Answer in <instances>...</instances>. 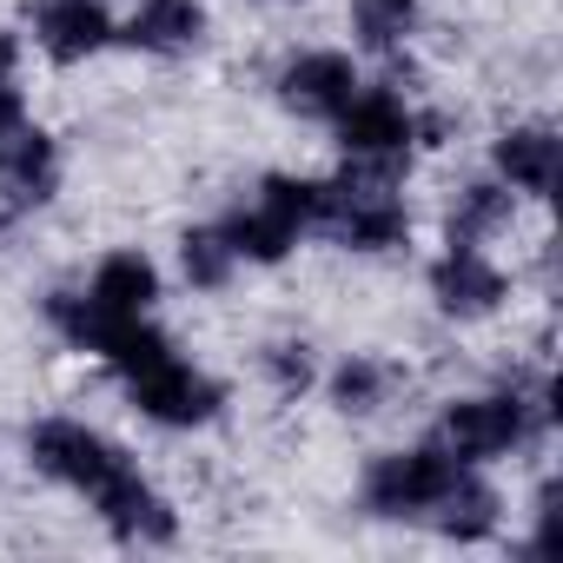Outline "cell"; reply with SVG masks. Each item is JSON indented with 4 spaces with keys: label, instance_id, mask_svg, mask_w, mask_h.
I'll return each instance as SVG.
<instances>
[{
    "label": "cell",
    "instance_id": "1",
    "mask_svg": "<svg viewBox=\"0 0 563 563\" xmlns=\"http://www.w3.org/2000/svg\"><path fill=\"white\" fill-rule=\"evenodd\" d=\"M556 424V405H550V378H504L490 391H471V398H451L438 411V444L457 457V464H504V457H523L550 438Z\"/></svg>",
    "mask_w": 563,
    "mask_h": 563
},
{
    "label": "cell",
    "instance_id": "2",
    "mask_svg": "<svg viewBox=\"0 0 563 563\" xmlns=\"http://www.w3.org/2000/svg\"><path fill=\"white\" fill-rule=\"evenodd\" d=\"M405 173L411 166H372V159H345L332 179H319V232L339 252L358 258H385L411 245V199H405Z\"/></svg>",
    "mask_w": 563,
    "mask_h": 563
},
{
    "label": "cell",
    "instance_id": "3",
    "mask_svg": "<svg viewBox=\"0 0 563 563\" xmlns=\"http://www.w3.org/2000/svg\"><path fill=\"white\" fill-rule=\"evenodd\" d=\"M319 179L312 173H265L225 219V245L239 252V265H286L312 232H319Z\"/></svg>",
    "mask_w": 563,
    "mask_h": 563
},
{
    "label": "cell",
    "instance_id": "4",
    "mask_svg": "<svg viewBox=\"0 0 563 563\" xmlns=\"http://www.w3.org/2000/svg\"><path fill=\"white\" fill-rule=\"evenodd\" d=\"M457 471H464V464H457L438 438L398 444V451H378V457L358 471V504H365V517H378V523H424L431 504L457 484Z\"/></svg>",
    "mask_w": 563,
    "mask_h": 563
},
{
    "label": "cell",
    "instance_id": "5",
    "mask_svg": "<svg viewBox=\"0 0 563 563\" xmlns=\"http://www.w3.org/2000/svg\"><path fill=\"white\" fill-rule=\"evenodd\" d=\"M27 464L47 477V484H60V490H74V497H100L120 471H133L140 457L120 444V438H107L100 424H87V418H34L27 424Z\"/></svg>",
    "mask_w": 563,
    "mask_h": 563
},
{
    "label": "cell",
    "instance_id": "6",
    "mask_svg": "<svg viewBox=\"0 0 563 563\" xmlns=\"http://www.w3.org/2000/svg\"><path fill=\"white\" fill-rule=\"evenodd\" d=\"M120 385H126V405L159 431H206L225 418V385L206 365H192L186 352H166V358L126 372Z\"/></svg>",
    "mask_w": 563,
    "mask_h": 563
},
{
    "label": "cell",
    "instance_id": "7",
    "mask_svg": "<svg viewBox=\"0 0 563 563\" xmlns=\"http://www.w3.org/2000/svg\"><path fill=\"white\" fill-rule=\"evenodd\" d=\"M332 140H339L345 159L411 166V153H418V107L398 93V80H358V93L332 120Z\"/></svg>",
    "mask_w": 563,
    "mask_h": 563
},
{
    "label": "cell",
    "instance_id": "8",
    "mask_svg": "<svg viewBox=\"0 0 563 563\" xmlns=\"http://www.w3.org/2000/svg\"><path fill=\"white\" fill-rule=\"evenodd\" d=\"M424 292H431V306H438L451 325H477V319H497V312H504L510 272L490 258V245H457V239H444V252L424 265Z\"/></svg>",
    "mask_w": 563,
    "mask_h": 563
},
{
    "label": "cell",
    "instance_id": "9",
    "mask_svg": "<svg viewBox=\"0 0 563 563\" xmlns=\"http://www.w3.org/2000/svg\"><path fill=\"white\" fill-rule=\"evenodd\" d=\"M358 60L345 47H299L272 67V100L286 107L292 120H312V126H332L345 113V100L358 93Z\"/></svg>",
    "mask_w": 563,
    "mask_h": 563
},
{
    "label": "cell",
    "instance_id": "10",
    "mask_svg": "<svg viewBox=\"0 0 563 563\" xmlns=\"http://www.w3.org/2000/svg\"><path fill=\"white\" fill-rule=\"evenodd\" d=\"M93 504V517H100V530L113 537V543H126V550H166L173 537H179V510H173V497L133 464V471H120L100 497H87Z\"/></svg>",
    "mask_w": 563,
    "mask_h": 563
},
{
    "label": "cell",
    "instance_id": "11",
    "mask_svg": "<svg viewBox=\"0 0 563 563\" xmlns=\"http://www.w3.org/2000/svg\"><path fill=\"white\" fill-rule=\"evenodd\" d=\"M67 179V159H60V140L34 120H21L14 133H0V212L8 219H27L41 206H54Z\"/></svg>",
    "mask_w": 563,
    "mask_h": 563
},
{
    "label": "cell",
    "instance_id": "12",
    "mask_svg": "<svg viewBox=\"0 0 563 563\" xmlns=\"http://www.w3.org/2000/svg\"><path fill=\"white\" fill-rule=\"evenodd\" d=\"M120 41L107 0H34V47L54 67H87Z\"/></svg>",
    "mask_w": 563,
    "mask_h": 563
},
{
    "label": "cell",
    "instance_id": "13",
    "mask_svg": "<svg viewBox=\"0 0 563 563\" xmlns=\"http://www.w3.org/2000/svg\"><path fill=\"white\" fill-rule=\"evenodd\" d=\"M556 166H563V140L550 120H517L490 140V173L517 192V199H550L556 192Z\"/></svg>",
    "mask_w": 563,
    "mask_h": 563
},
{
    "label": "cell",
    "instance_id": "14",
    "mask_svg": "<svg viewBox=\"0 0 563 563\" xmlns=\"http://www.w3.org/2000/svg\"><path fill=\"white\" fill-rule=\"evenodd\" d=\"M206 34H212L206 0H133V14L120 21V41L153 60H186L206 47Z\"/></svg>",
    "mask_w": 563,
    "mask_h": 563
},
{
    "label": "cell",
    "instance_id": "15",
    "mask_svg": "<svg viewBox=\"0 0 563 563\" xmlns=\"http://www.w3.org/2000/svg\"><path fill=\"white\" fill-rule=\"evenodd\" d=\"M444 543H457V550H477V543H490L497 530H504V490L477 471V464H464L457 471V484L431 504V517H424Z\"/></svg>",
    "mask_w": 563,
    "mask_h": 563
},
{
    "label": "cell",
    "instance_id": "16",
    "mask_svg": "<svg viewBox=\"0 0 563 563\" xmlns=\"http://www.w3.org/2000/svg\"><path fill=\"white\" fill-rule=\"evenodd\" d=\"M100 312H120V319H146L159 299H166V272L140 252V245H120L107 252L93 272H87V286H80Z\"/></svg>",
    "mask_w": 563,
    "mask_h": 563
},
{
    "label": "cell",
    "instance_id": "17",
    "mask_svg": "<svg viewBox=\"0 0 563 563\" xmlns=\"http://www.w3.org/2000/svg\"><path fill=\"white\" fill-rule=\"evenodd\" d=\"M319 385H325V398H332V411L339 418H378L391 398H398V385H405V372L385 358V352H345L332 372H319Z\"/></svg>",
    "mask_w": 563,
    "mask_h": 563
},
{
    "label": "cell",
    "instance_id": "18",
    "mask_svg": "<svg viewBox=\"0 0 563 563\" xmlns=\"http://www.w3.org/2000/svg\"><path fill=\"white\" fill-rule=\"evenodd\" d=\"M510 219H517V192H510L497 173H477V179L451 186V206H444V239H457V245H490Z\"/></svg>",
    "mask_w": 563,
    "mask_h": 563
},
{
    "label": "cell",
    "instance_id": "19",
    "mask_svg": "<svg viewBox=\"0 0 563 563\" xmlns=\"http://www.w3.org/2000/svg\"><path fill=\"white\" fill-rule=\"evenodd\" d=\"M424 27V0H352V47L398 60Z\"/></svg>",
    "mask_w": 563,
    "mask_h": 563
},
{
    "label": "cell",
    "instance_id": "20",
    "mask_svg": "<svg viewBox=\"0 0 563 563\" xmlns=\"http://www.w3.org/2000/svg\"><path fill=\"white\" fill-rule=\"evenodd\" d=\"M179 278H186L192 292H225L232 278H239V252L225 245L219 219H212V225H186V232H179Z\"/></svg>",
    "mask_w": 563,
    "mask_h": 563
},
{
    "label": "cell",
    "instance_id": "21",
    "mask_svg": "<svg viewBox=\"0 0 563 563\" xmlns=\"http://www.w3.org/2000/svg\"><path fill=\"white\" fill-rule=\"evenodd\" d=\"M258 372H265V385H272L278 398H306L325 365H319V352H312L306 339H272V345L258 352Z\"/></svg>",
    "mask_w": 563,
    "mask_h": 563
},
{
    "label": "cell",
    "instance_id": "22",
    "mask_svg": "<svg viewBox=\"0 0 563 563\" xmlns=\"http://www.w3.org/2000/svg\"><path fill=\"white\" fill-rule=\"evenodd\" d=\"M14 74H21V41L14 27H0V87H14Z\"/></svg>",
    "mask_w": 563,
    "mask_h": 563
},
{
    "label": "cell",
    "instance_id": "23",
    "mask_svg": "<svg viewBox=\"0 0 563 563\" xmlns=\"http://www.w3.org/2000/svg\"><path fill=\"white\" fill-rule=\"evenodd\" d=\"M27 120V100H21V87H0V133H14Z\"/></svg>",
    "mask_w": 563,
    "mask_h": 563
},
{
    "label": "cell",
    "instance_id": "24",
    "mask_svg": "<svg viewBox=\"0 0 563 563\" xmlns=\"http://www.w3.org/2000/svg\"><path fill=\"white\" fill-rule=\"evenodd\" d=\"M258 8H306V0H258Z\"/></svg>",
    "mask_w": 563,
    "mask_h": 563
}]
</instances>
